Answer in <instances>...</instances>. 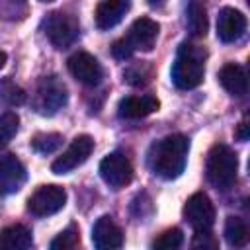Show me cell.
<instances>
[{
  "instance_id": "cell-5",
  "label": "cell",
  "mask_w": 250,
  "mask_h": 250,
  "mask_svg": "<svg viewBox=\"0 0 250 250\" xmlns=\"http://www.w3.org/2000/svg\"><path fill=\"white\" fill-rule=\"evenodd\" d=\"M80 33V23L72 14L64 12H53L45 20V35L57 49L70 47Z\"/></svg>"
},
{
  "instance_id": "cell-21",
  "label": "cell",
  "mask_w": 250,
  "mask_h": 250,
  "mask_svg": "<svg viewBox=\"0 0 250 250\" xmlns=\"http://www.w3.org/2000/svg\"><path fill=\"white\" fill-rule=\"evenodd\" d=\"M182 244H184V232L178 227H172L154 238L152 250H182Z\"/></svg>"
},
{
  "instance_id": "cell-20",
  "label": "cell",
  "mask_w": 250,
  "mask_h": 250,
  "mask_svg": "<svg viewBox=\"0 0 250 250\" xmlns=\"http://www.w3.org/2000/svg\"><path fill=\"white\" fill-rule=\"evenodd\" d=\"M225 238L230 248L240 250L248 244V227L240 217H227L225 223Z\"/></svg>"
},
{
  "instance_id": "cell-16",
  "label": "cell",
  "mask_w": 250,
  "mask_h": 250,
  "mask_svg": "<svg viewBox=\"0 0 250 250\" xmlns=\"http://www.w3.org/2000/svg\"><path fill=\"white\" fill-rule=\"evenodd\" d=\"M131 4L127 0H105L100 2L96 8V25L100 29H109L113 25H117L123 16L129 12Z\"/></svg>"
},
{
  "instance_id": "cell-6",
  "label": "cell",
  "mask_w": 250,
  "mask_h": 250,
  "mask_svg": "<svg viewBox=\"0 0 250 250\" xmlns=\"http://www.w3.org/2000/svg\"><path fill=\"white\" fill-rule=\"evenodd\" d=\"M66 88L57 76H45L39 80L37 90H35V109L43 115H53L57 113L64 104H66Z\"/></svg>"
},
{
  "instance_id": "cell-22",
  "label": "cell",
  "mask_w": 250,
  "mask_h": 250,
  "mask_svg": "<svg viewBox=\"0 0 250 250\" xmlns=\"http://www.w3.org/2000/svg\"><path fill=\"white\" fill-rule=\"evenodd\" d=\"M62 145V135L59 133H37L31 139V148L41 154H51Z\"/></svg>"
},
{
  "instance_id": "cell-19",
  "label": "cell",
  "mask_w": 250,
  "mask_h": 250,
  "mask_svg": "<svg viewBox=\"0 0 250 250\" xmlns=\"http://www.w3.org/2000/svg\"><path fill=\"white\" fill-rule=\"evenodd\" d=\"M186 25L193 37H203L207 33L209 21H207V12L201 2H189L186 10Z\"/></svg>"
},
{
  "instance_id": "cell-14",
  "label": "cell",
  "mask_w": 250,
  "mask_h": 250,
  "mask_svg": "<svg viewBox=\"0 0 250 250\" xmlns=\"http://www.w3.org/2000/svg\"><path fill=\"white\" fill-rule=\"evenodd\" d=\"M246 31V18L234 8H223L217 18V35L225 43L238 41Z\"/></svg>"
},
{
  "instance_id": "cell-26",
  "label": "cell",
  "mask_w": 250,
  "mask_h": 250,
  "mask_svg": "<svg viewBox=\"0 0 250 250\" xmlns=\"http://www.w3.org/2000/svg\"><path fill=\"white\" fill-rule=\"evenodd\" d=\"M189 250H219V240L211 230H195Z\"/></svg>"
},
{
  "instance_id": "cell-10",
  "label": "cell",
  "mask_w": 250,
  "mask_h": 250,
  "mask_svg": "<svg viewBox=\"0 0 250 250\" xmlns=\"http://www.w3.org/2000/svg\"><path fill=\"white\" fill-rule=\"evenodd\" d=\"M184 217L195 230H211L215 223V207L207 193L197 191L191 197H188L184 205Z\"/></svg>"
},
{
  "instance_id": "cell-9",
  "label": "cell",
  "mask_w": 250,
  "mask_h": 250,
  "mask_svg": "<svg viewBox=\"0 0 250 250\" xmlns=\"http://www.w3.org/2000/svg\"><path fill=\"white\" fill-rule=\"evenodd\" d=\"M94 150V141L90 135H78L72 139L68 148L51 164V170L55 174H68L74 168H78L82 162L88 160V156Z\"/></svg>"
},
{
  "instance_id": "cell-18",
  "label": "cell",
  "mask_w": 250,
  "mask_h": 250,
  "mask_svg": "<svg viewBox=\"0 0 250 250\" xmlns=\"http://www.w3.org/2000/svg\"><path fill=\"white\" fill-rule=\"evenodd\" d=\"M31 232L23 225H10L0 230V250H29Z\"/></svg>"
},
{
  "instance_id": "cell-12",
  "label": "cell",
  "mask_w": 250,
  "mask_h": 250,
  "mask_svg": "<svg viewBox=\"0 0 250 250\" xmlns=\"http://www.w3.org/2000/svg\"><path fill=\"white\" fill-rule=\"evenodd\" d=\"M92 242L96 250H117L123 244V232L119 225L109 217L102 215L92 229Z\"/></svg>"
},
{
  "instance_id": "cell-11",
  "label": "cell",
  "mask_w": 250,
  "mask_h": 250,
  "mask_svg": "<svg viewBox=\"0 0 250 250\" xmlns=\"http://www.w3.org/2000/svg\"><path fill=\"white\" fill-rule=\"evenodd\" d=\"M68 70L78 82L86 86H96L104 76V70L98 59L86 51H78L68 59Z\"/></svg>"
},
{
  "instance_id": "cell-7",
  "label": "cell",
  "mask_w": 250,
  "mask_h": 250,
  "mask_svg": "<svg viewBox=\"0 0 250 250\" xmlns=\"http://www.w3.org/2000/svg\"><path fill=\"white\" fill-rule=\"evenodd\" d=\"M66 203V191L61 186H39L27 199V209L35 217H47L61 211Z\"/></svg>"
},
{
  "instance_id": "cell-17",
  "label": "cell",
  "mask_w": 250,
  "mask_h": 250,
  "mask_svg": "<svg viewBox=\"0 0 250 250\" xmlns=\"http://www.w3.org/2000/svg\"><path fill=\"white\" fill-rule=\"evenodd\" d=\"M219 82L230 96H236V98H242L248 90L246 72L240 64H234V62H227L219 70Z\"/></svg>"
},
{
  "instance_id": "cell-25",
  "label": "cell",
  "mask_w": 250,
  "mask_h": 250,
  "mask_svg": "<svg viewBox=\"0 0 250 250\" xmlns=\"http://www.w3.org/2000/svg\"><path fill=\"white\" fill-rule=\"evenodd\" d=\"M0 100L8 105H20L25 102V92L16 86L12 80H4L0 84Z\"/></svg>"
},
{
  "instance_id": "cell-2",
  "label": "cell",
  "mask_w": 250,
  "mask_h": 250,
  "mask_svg": "<svg viewBox=\"0 0 250 250\" xmlns=\"http://www.w3.org/2000/svg\"><path fill=\"white\" fill-rule=\"evenodd\" d=\"M205 57H207L205 49L195 43L184 41L180 45L176 62L172 66V80L180 90H191L203 82Z\"/></svg>"
},
{
  "instance_id": "cell-13",
  "label": "cell",
  "mask_w": 250,
  "mask_h": 250,
  "mask_svg": "<svg viewBox=\"0 0 250 250\" xmlns=\"http://www.w3.org/2000/svg\"><path fill=\"white\" fill-rule=\"evenodd\" d=\"M25 166L14 154L0 156V193L10 195L20 191L25 182Z\"/></svg>"
},
{
  "instance_id": "cell-1",
  "label": "cell",
  "mask_w": 250,
  "mask_h": 250,
  "mask_svg": "<svg viewBox=\"0 0 250 250\" xmlns=\"http://www.w3.org/2000/svg\"><path fill=\"white\" fill-rule=\"evenodd\" d=\"M188 150H189L188 137H184L180 133L168 135L152 145V148L148 152V164L156 176H160L164 180H174L186 168Z\"/></svg>"
},
{
  "instance_id": "cell-4",
  "label": "cell",
  "mask_w": 250,
  "mask_h": 250,
  "mask_svg": "<svg viewBox=\"0 0 250 250\" xmlns=\"http://www.w3.org/2000/svg\"><path fill=\"white\" fill-rule=\"evenodd\" d=\"M207 180L217 189H229L236 182L238 158L227 145H215L207 154Z\"/></svg>"
},
{
  "instance_id": "cell-15",
  "label": "cell",
  "mask_w": 250,
  "mask_h": 250,
  "mask_svg": "<svg viewBox=\"0 0 250 250\" xmlns=\"http://www.w3.org/2000/svg\"><path fill=\"white\" fill-rule=\"evenodd\" d=\"M160 102L146 94V96H127L119 102L117 105V113L121 119H143L150 113H154L158 109Z\"/></svg>"
},
{
  "instance_id": "cell-23",
  "label": "cell",
  "mask_w": 250,
  "mask_h": 250,
  "mask_svg": "<svg viewBox=\"0 0 250 250\" xmlns=\"http://www.w3.org/2000/svg\"><path fill=\"white\" fill-rule=\"evenodd\" d=\"M18 127H20V117L14 111H6L0 115V148H4L14 139Z\"/></svg>"
},
{
  "instance_id": "cell-28",
  "label": "cell",
  "mask_w": 250,
  "mask_h": 250,
  "mask_svg": "<svg viewBox=\"0 0 250 250\" xmlns=\"http://www.w3.org/2000/svg\"><path fill=\"white\" fill-rule=\"evenodd\" d=\"M236 137H238V141H246V139H248V121H246V119L240 121L238 131H236Z\"/></svg>"
},
{
  "instance_id": "cell-8",
  "label": "cell",
  "mask_w": 250,
  "mask_h": 250,
  "mask_svg": "<svg viewBox=\"0 0 250 250\" xmlns=\"http://www.w3.org/2000/svg\"><path fill=\"white\" fill-rule=\"evenodd\" d=\"M100 176L102 180L113 188L121 189L131 184L133 180V166L129 158L123 152H109L102 162H100Z\"/></svg>"
},
{
  "instance_id": "cell-24",
  "label": "cell",
  "mask_w": 250,
  "mask_h": 250,
  "mask_svg": "<svg viewBox=\"0 0 250 250\" xmlns=\"http://www.w3.org/2000/svg\"><path fill=\"white\" fill-rule=\"evenodd\" d=\"M76 244H78V229L70 225L51 240L49 250H76Z\"/></svg>"
},
{
  "instance_id": "cell-27",
  "label": "cell",
  "mask_w": 250,
  "mask_h": 250,
  "mask_svg": "<svg viewBox=\"0 0 250 250\" xmlns=\"http://www.w3.org/2000/svg\"><path fill=\"white\" fill-rule=\"evenodd\" d=\"M123 76L131 86H145L148 82V78H150V66H146V64H131L129 68H125Z\"/></svg>"
},
{
  "instance_id": "cell-3",
  "label": "cell",
  "mask_w": 250,
  "mask_h": 250,
  "mask_svg": "<svg viewBox=\"0 0 250 250\" xmlns=\"http://www.w3.org/2000/svg\"><path fill=\"white\" fill-rule=\"evenodd\" d=\"M160 25L150 18H139L129 27V33L121 39H117L111 47L113 57L125 61L137 51H150L154 47V41L158 37Z\"/></svg>"
},
{
  "instance_id": "cell-29",
  "label": "cell",
  "mask_w": 250,
  "mask_h": 250,
  "mask_svg": "<svg viewBox=\"0 0 250 250\" xmlns=\"http://www.w3.org/2000/svg\"><path fill=\"white\" fill-rule=\"evenodd\" d=\"M6 64V53L4 51H0V68Z\"/></svg>"
}]
</instances>
